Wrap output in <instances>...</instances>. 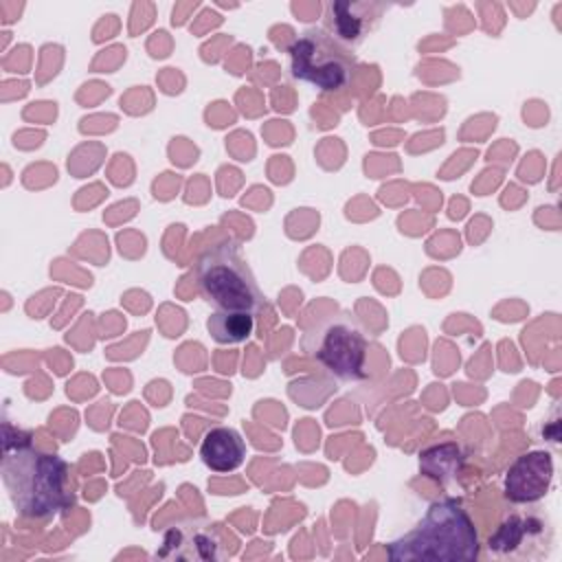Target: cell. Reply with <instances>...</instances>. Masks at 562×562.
<instances>
[{"instance_id":"obj_1","label":"cell","mask_w":562,"mask_h":562,"mask_svg":"<svg viewBox=\"0 0 562 562\" xmlns=\"http://www.w3.org/2000/svg\"><path fill=\"white\" fill-rule=\"evenodd\" d=\"M22 432L11 437L4 424V452L0 463L2 483L15 512L31 520H50L59 509L70 503L68 492V463L31 443L20 439Z\"/></svg>"},{"instance_id":"obj_2","label":"cell","mask_w":562,"mask_h":562,"mask_svg":"<svg viewBox=\"0 0 562 562\" xmlns=\"http://www.w3.org/2000/svg\"><path fill=\"white\" fill-rule=\"evenodd\" d=\"M479 551L474 522L459 498L435 501L424 518L386 549L393 562H470Z\"/></svg>"},{"instance_id":"obj_3","label":"cell","mask_w":562,"mask_h":562,"mask_svg":"<svg viewBox=\"0 0 562 562\" xmlns=\"http://www.w3.org/2000/svg\"><path fill=\"white\" fill-rule=\"evenodd\" d=\"M195 281L200 296L215 310L246 312L250 316L268 310V301L241 255L239 241L231 237L200 252Z\"/></svg>"},{"instance_id":"obj_4","label":"cell","mask_w":562,"mask_h":562,"mask_svg":"<svg viewBox=\"0 0 562 562\" xmlns=\"http://www.w3.org/2000/svg\"><path fill=\"white\" fill-rule=\"evenodd\" d=\"M303 351L338 380L367 378L369 338L349 312L316 321L303 334Z\"/></svg>"},{"instance_id":"obj_5","label":"cell","mask_w":562,"mask_h":562,"mask_svg":"<svg viewBox=\"0 0 562 562\" xmlns=\"http://www.w3.org/2000/svg\"><path fill=\"white\" fill-rule=\"evenodd\" d=\"M290 70L321 92L342 90L356 70V55L323 26L303 31L288 48Z\"/></svg>"},{"instance_id":"obj_6","label":"cell","mask_w":562,"mask_h":562,"mask_svg":"<svg viewBox=\"0 0 562 562\" xmlns=\"http://www.w3.org/2000/svg\"><path fill=\"white\" fill-rule=\"evenodd\" d=\"M553 483V457L547 450H531L507 468L503 479L505 498L518 505L536 503L547 496Z\"/></svg>"},{"instance_id":"obj_7","label":"cell","mask_w":562,"mask_h":562,"mask_svg":"<svg viewBox=\"0 0 562 562\" xmlns=\"http://www.w3.org/2000/svg\"><path fill=\"white\" fill-rule=\"evenodd\" d=\"M384 4L380 2H327L325 4V31H329L338 42L353 50L367 33L375 26L382 15Z\"/></svg>"},{"instance_id":"obj_8","label":"cell","mask_w":562,"mask_h":562,"mask_svg":"<svg viewBox=\"0 0 562 562\" xmlns=\"http://www.w3.org/2000/svg\"><path fill=\"white\" fill-rule=\"evenodd\" d=\"M202 463L213 472H233L244 463L246 443L231 426H215L200 441Z\"/></svg>"},{"instance_id":"obj_9","label":"cell","mask_w":562,"mask_h":562,"mask_svg":"<svg viewBox=\"0 0 562 562\" xmlns=\"http://www.w3.org/2000/svg\"><path fill=\"white\" fill-rule=\"evenodd\" d=\"M542 533H551V529L536 520V518H520V516H512L509 520H505L498 529V533L494 538H490V549L498 551V553H514L516 549H520L525 544V538L536 540Z\"/></svg>"},{"instance_id":"obj_10","label":"cell","mask_w":562,"mask_h":562,"mask_svg":"<svg viewBox=\"0 0 562 562\" xmlns=\"http://www.w3.org/2000/svg\"><path fill=\"white\" fill-rule=\"evenodd\" d=\"M206 329L220 345H237L244 342L255 329V316L246 312H226L215 310L206 318Z\"/></svg>"}]
</instances>
